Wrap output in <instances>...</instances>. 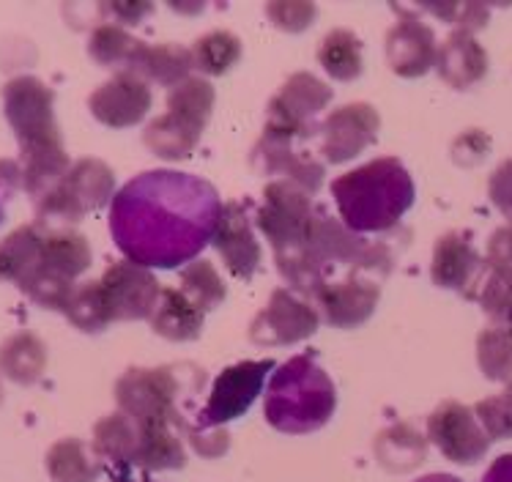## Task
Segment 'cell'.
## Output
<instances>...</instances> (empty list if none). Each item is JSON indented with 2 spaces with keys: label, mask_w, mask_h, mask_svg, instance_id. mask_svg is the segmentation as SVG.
I'll return each mask as SVG.
<instances>
[{
  "label": "cell",
  "mask_w": 512,
  "mask_h": 482,
  "mask_svg": "<svg viewBox=\"0 0 512 482\" xmlns=\"http://www.w3.org/2000/svg\"><path fill=\"white\" fill-rule=\"evenodd\" d=\"M220 217V195L209 181L176 170H151L113 198L110 233L129 263L176 269L214 241Z\"/></svg>",
  "instance_id": "1"
},
{
  "label": "cell",
  "mask_w": 512,
  "mask_h": 482,
  "mask_svg": "<svg viewBox=\"0 0 512 482\" xmlns=\"http://www.w3.org/2000/svg\"><path fill=\"white\" fill-rule=\"evenodd\" d=\"M53 88L39 77L20 74L3 85V116L17 137L22 187L39 200L69 173V154L55 124Z\"/></svg>",
  "instance_id": "2"
},
{
  "label": "cell",
  "mask_w": 512,
  "mask_h": 482,
  "mask_svg": "<svg viewBox=\"0 0 512 482\" xmlns=\"http://www.w3.org/2000/svg\"><path fill=\"white\" fill-rule=\"evenodd\" d=\"M332 195L348 231L381 233L414 206V181L398 159L384 157L332 181Z\"/></svg>",
  "instance_id": "3"
},
{
  "label": "cell",
  "mask_w": 512,
  "mask_h": 482,
  "mask_svg": "<svg viewBox=\"0 0 512 482\" xmlns=\"http://www.w3.org/2000/svg\"><path fill=\"white\" fill-rule=\"evenodd\" d=\"M335 409V384L313 357H293L277 373H272L263 417L274 430L293 436L313 433L332 420Z\"/></svg>",
  "instance_id": "4"
},
{
  "label": "cell",
  "mask_w": 512,
  "mask_h": 482,
  "mask_svg": "<svg viewBox=\"0 0 512 482\" xmlns=\"http://www.w3.org/2000/svg\"><path fill=\"white\" fill-rule=\"evenodd\" d=\"M91 244L83 233L69 228L44 231V247L39 263L17 288L44 310H66L69 296L77 288V277L91 266Z\"/></svg>",
  "instance_id": "5"
},
{
  "label": "cell",
  "mask_w": 512,
  "mask_h": 482,
  "mask_svg": "<svg viewBox=\"0 0 512 482\" xmlns=\"http://www.w3.org/2000/svg\"><path fill=\"white\" fill-rule=\"evenodd\" d=\"M214 107V88L206 80H184L168 96V113L151 121L146 146L162 159H187L209 124Z\"/></svg>",
  "instance_id": "6"
},
{
  "label": "cell",
  "mask_w": 512,
  "mask_h": 482,
  "mask_svg": "<svg viewBox=\"0 0 512 482\" xmlns=\"http://www.w3.org/2000/svg\"><path fill=\"white\" fill-rule=\"evenodd\" d=\"M115 176L102 159H80L47 195L36 200V225L47 231L69 228L88 211H96L113 200Z\"/></svg>",
  "instance_id": "7"
},
{
  "label": "cell",
  "mask_w": 512,
  "mask_h": 482,
  "mask_svg": "<svg viewBox=\"0 0 512 482\" xmlns=\"http://www.w3.org/2000/svg\"><path fill=\"white\" fill-rule=\"evenodd\" d=\"M321 209H315L310 192L291 181H272L263 189V206L258 211V228L272 244L277 269L291 263L307 247Z\"/></svg>",
  "instance_id": "8"
},
{
  "label": "cell",
  "mask_w": 512,
  "mask_h": 482,
  "mask_svg": "<svg viewBox=\"0 0 512 482\" xmlns=\"http://www.w3.org/2000/svg\"><path fill=\"white\" fill-rule=\"evenodd\" d=\"M178 389L173 367H129L115 381V403L143 430H184L187 425L176 406Z\"/></svg>",
  "instance_id": "9"
},
{
  "label": "cell",
  "mask_w": 512,
  "mask_h": 482,
  "mask_svg": "<svg viewBox=\"0 0 512 482\" xmlns=\"http://www.w3.org/2000/svg\"><path fill=\"white\" fill-rule=\"evenodd\" d=\"M96 285H99V299L110 324L151 318L162 296L157 277L129 261L107 266V272L96 280Z\"/></svg>",
  "instance_id": "10"
},
{
  "label": "cell",
  "mask_w": 512,
  "mask_h": 482,
  "mask_svg": "<svg viewBox=\"0 0 512 482\" xmlns=\"http://www.w3.org/2000/svg\"><path fill=\"white\" fill-rule=\"evenodd\" d=\"M272 370V359H261V362H239V365L220 373V378L211 387L206 409L198 414L200 430L222 428L225 422L236 420L244 411H250L255 398L261 395L263 381Z\"/></svg>",
  "instance_id": "11"
},
{
  "label": "cell",
  "mask_w": 512,
  "mask_h": 482,
  "mask_svg": "<svg viewBox=\"0 0 512 482\" xmlns=\"http://www.w3.org/2000/svg\"><path fill=\"white\" fill-rule=\"evenodd\" d=\"M332 102V88L321 83L313 74H293L291 80L280 88L269 105V121L266 132L288 137H307L313 132V121L326 105Z\"/></svg>",
  "instance_id": "12"
},
{
  "label": "cell",
  "mask_w": 512,
  "mask_h": 482,
  "mask_svg": "<svg viewBox=\"0 0 512 482\" xmlns=\"http://www.w3.org/2000/svg\"><path fill=\"white\" fill-rule=\"evenodd\" d=\"M428 439L452 463L471 466L485 458L491 439L477 422V414L463 403L447 400L428 417Z\"/></svg>",
  "instance_id": "13"
},
{
  "label": "cell",
  "mask_w": 512,
  "mask_h": 482,
  "mask_svg": "<svg viewBox=\"0 0 512 482\" xmlns=\"http://www.w3.org/2000/svg\"><path fill=\"white\" fill-rule=\"evenodd\" d=\"M485 274H488V261L477 255L471 244V233L452 231L436 241L430 277L439 288L463 294L466 299H477Z\"/></svg>",
  "instance_id": "14"
},
{
  "label": "cell",
  "mask_w": 512,
  "mask_h": 482,
  "mask_svg": "<svg viewBox=\"0 0 512 482\" xmlns=\"http://www.w3.org/2000/svg\"><path fill=\"white\" fill-rule=\"evenodd\" d=\"M318 329V313L302 299H296L291 291H274L266 310L252 321L250 337L258 346H288L299 343L304 337L315 335Z\"/></svg>",
  "instance_id": "15"
},
{
  "label": "cell",
  "mask_w": 512,
  "mask_h": 482,
  "mask_svg": "<svg viewBox=\"0 0 512 482\" xmlns=\"http://www.w3.org/2000/svg\"><path fill=\"white\" fill-rule=\"evenodd\" d=\"M378 126H381V118H378L376 107L365 105V102L337 107L335 113L326 118L324 129H321L324 157L332 165H343L348 159L359 157L365 148L376 143Z\"/></svg>",
  "instance_id": "16"
},
{
  "label": "cell",
  "mask_w": 512,
  "mask_h": 482,
  "mask_svg": "<svg viewBox=\"0 0 512 482\" xmlns=\"http://www.w3.org/2000/svg\"><path fill=\"white\" fill-rule=\"evenodd\" d=\"M151 88L146 80L137 74L118 72L113 80H107L88 96V107L96 121L113 129H126V126L140 124L151 110Z\"/></svg>",
  "instance_id": "17"
},
{
  "label": "cell",
  "mask_w": 512,
  "mask_h": 482,
  "mask_svg": "<svg viewBox=\"0 0 512 482\" xmlns=\"http://www.w3.org/2000/svg\"><path fill=\"white\" fill-rule=\"evenodd\" d=\"M378 299H381V288L376 280H365L359 277V272H351L343 280H329L315 294L324 318L337 329H354L365 324L376 313Z\"/></svg>",
  "instance_id": "18"
},
{
  "label": "cell",
  "mask_w": 512,
  "mask_h": 482,
  "mask_svg": "<svg viewBox=\"0 0 512 482\" xmlns=\"http://www.w3.org/2000/svg\"><path fill=\"white\" fill-rule=\"evenodd\" d=\"M214 247L222 255L228 272L239 280H250L261 263V244L255 241L247 209L239 203L222 206L220 225L214 233Z\"/></svg>",
  "instance_id": "19"
},
{
  "label": "cell",
  "mask_w": 512,
  "mask_h": 482,
  "mask_svg": "<svg viewBox=\"0 0 512 482\" xmlns=\"http://www.w3.org/2000/svg\"><path fill=\"white\" fill-rule=\"evenodd\" d=\"M436 36L417 17L400 20L387 36V58L392 72L400 77H422L430 66H436Z\"/></svg>",
  "instance_id": "20"
},
{
  "label": "cell",
  "mask_w": 512,
  "mask_h": 482,
  "mask_svg": "<svg viewBox=\"0 0 512 482\" xmlns=\"http://www.w3.org/2000/svg\"><path fill=\"white\" fill-rule=\"evenodd\" d=\"M293 140L299 137L277 135V132H263V140L255 148V165H263L266 173H277L302 187L304 192H315L324 181V165H318L313 157L302 151H293Z\"/></svg>",
  "instance_id": "21"
},
{
  "label": "cell",
  "mask_w": 512,
  "mask_h": 482,
  "mask_svg": "<svg viewBox=\"0 0 512 482\" xmlns=\"http://www.w3.org/2000/svg\"><path fill=\"white\" fill-rule=\"evenodd\" d=\"M94 455L121 480L140 461V428L121 411L99 420L94 428Z\"/></svg>",
  "instance_id": "22"
},
{
  "label": "cell",
  "mask_w": 512,
  "mask_h": 482,
  "mask_svg": "<svg viewBox=\"0 0 512 482\" xmlns=\"http://www.w3.org/2000/svg\"><path fill=\"white\" fill-rule=\"evenodd\" d=\"M436 69L452 85V88H469L480 83L488 72V55L480 47V42L469 31H455L447 42L439 47L436 55Z\"/></svg>",
  "instance_id": "23"
},
{
  "label": "cell",
  "mask_w": 512,
  "mask_h": 482,
  "mask_svg": "<svg viewBox=\"0 0 512 482\" xmlns=\"http://www.w3.org/2000/svg\"><path fill=\"white\" fill-rule=\"evenodd\" d=\"M189 69H195L192 61V50H184L178 44H146L140 42L137 53L132 55V61L124 72L137 74L140 80H154L159 85L176 88L184 80H189Z\"/></svg>",
  "instance_id": "24"
},
{
  "label": "cell",
  "mask_w": 512,
  "mask_h": 482,
  "mask_svg": "<svg viewBox=\"0 0 512 482\" xmlns=\"http://www.w3.org/2000/svg\"><path fill=\"white\" fill-rule=\"evenodd\" d=\"M203 318H206V313L181 288H165L159 296L157 310L151 315V329L165 340L187 343V340L200 337Z\"/></svg>",
  "instance_id": "25"
},
{
  "label": "cell",
  "mask_w": 512,
  "mask_h": 482,
  "mask_svg": "<svg viewBox=\"0 0 512 482\" xmlns=\"http://www.w3.org/2000/svg\"><path fill=\"white\" fill-rule=\"evenodd\" d=\"M44 247L42 225H22L0 241V280L20 285L39 263Z\"/></svg>",
  "instance_id": "26"
},
{
  "label": "cell",
  "mask_w": 512,
  "mask_h": 482,
  "mask_svg": "<svg viewBox=\"0 0 512 482\" xmlns=\"http://www.w3.org/2000/svg\"><path fill=\"white\" fill-rule=\"evenodd\" d=\"M47 367V348L31 332H17L0 346V373L17 384H33Z\"/></svg>",
  "instance_id": "27"
},
{
  "label": "cell",
  "mask_w": 512,
  "mask_h": 482,
  "mask_svg": "<svg viewBox=\"0 0 512 482\" xmlns=\"http://www.w3.org/2000/svg\"><path fill=\"white\" fill-rule=\"evenodd\" d=\"M47 474L53 482H96L102 474V463L88 452L83 441L61 439L47 452Z\"/></svg>",
  "instance_id": "28"
},
{
  "label": "cell",
  "mask_w": 512,
  "mask_h": 482,
  "mask_svg": "<svg viewBox=\"0 0 512 482\" xmlns=\"http://www.w3.org/2000/svg\"><path fill=\"white\" fill-rule=\"evenodd\" d=\"M376 452L389 472H411L414 466L425 461L428 444H425V439L414 428L395 425V428L384 430L378 436Z\"/></svg>",
  "instance_id": "29"
},
{
  "label": "cell",
  "mask_w": 512,
  "mask_h": 482,
  "mask_svg": "<svg viewBox=\"0 0 512 482\" xmlns=\"http://www.w3.org/2000/svg\"><path fill=\"white\" fill-rule=\"evenodd\" d=\"M318 61L340 83H351L362 74V42L351 31L326 33L318 47Z\"/></svg>",
  "instance_id": "30"
},
{
  "label": "cell",
  "mask_w": 512,
  "mask_h": 482,
  "mask_svg": "<svg viewBox=\"0 0 512 482\" xmlns=\"http://www.w3.org/2000/svg\"><path fill=\"white\" fill-rule=\"evenodd\" d=\"M477 362L491 381H512V329L488 326L477 337Z\"/></svg>",
  "instance_id": "31"
},
{
  "label": "cell",
  "mask_w": 512,
  "mask_h": 482,
  "mask_svg": "<svg viewBox=\"0 0 512 482\" xmlns=\"http://www.w3.org/2000/svg\"><path fill=\"white\" fill-rule=\"evenodd\" d=\"M241 58V42L228 31H211L192 47L195 69L206 74L230 72Z\"/></svg>",
  "instance_id": "32"
},
{
  "label": "cell",
  "mask_w": 512,
  "mask_h": 482,
  "mask_svg": "<svg viewBox=\"0 0 512 482\" xmlns=\"http://www.w3.org/2000/svg\"><path fill=\"white\" fill-rule=\"evenodd\" d=\"M140 47V39L129 36V33L121 28V25H99L94 33H91V42H88V55L94 58L99 66H129L132 55L137 53Z\"/></svg>",
  "instance_id": "33"
},
{
  "label": "cell",
  "mask_w": 512,
  "mask_h": 482,
  "mask_svg": "<svg viewBox=\"0 0 512 482\" xmlns=\"http://www.w3.org/2000/svg\"><path fill=\"white\" fill-rule=\"evenodd\" d=\"M181 291L198 304L203 313L225 302V283L209 261L189 263L181 272Z\"/></svg>",
  "instance_id": "34"
},
{
  "label": "cell",
  "mask_w": 512,
  "mask_h": 482,
  "mask_svg": "<svg viewBox=\"0 0 512 482\" xmlns=\"http://www.w3.org/2000/svg\"><path fill=\"white\" fill-rule=\"evenodd\" d=\"M63 315L72 321L80 332H102L105 326H110L105 315V307H102V299H99V285L96 280L91 283H80L69 296L66 302V310Z\"/></svg>",
  "instance_id": "35"
},
{
  "label": "cell",
  "mask_w": 512,
  "mask_h": 482,
  "mask_svg": "<svg viewBox=\"0 0 512 482\" xmlns=\"http://www.w3.org/2000/svg\"><path fill=\"white\" fill-rule=\"evenodd\" d=\"M477 299H480L482 310L488 313L493 326L512 329V274H504L488 266V274H485V283H482Z\"/></svg>",
  "instance_id": "36"
},
{
  "label": "cell",
  "mask_w": 512,
  "mask_h": 482,
  "mask_svg": "<svg viewBox=\"0 0 512 482\" xmlns=\"http://www.w3.org/2000/svg\"><path fill=\"white\" fill-rule=\"evenodd\" d=\"M474 414H477V422L491 441L512 439V403L507 395L480 400L474 406Z\"/></svg>",
  "instance_id": "37"
},
{
  "label": "cell",
  "mask_w": 512,
  "mask_h": 482,
  "mask_svg": "<svg viewBox=\"0 0 512 482\" xmlns=\"http://www.w3.org/2000/svg\"><path fill=\"white\" fill-rule=\"evenodd\" d=\"M315 6L313 3H304V0H277L266 6V14L272 17V22L280 31L299 33L307 25H313L315 20Z\"/></svg>",
  "instance_id": "38"
},
{
  "label": "cell",
  "mask_w": 512,
  "mask_h": 482,
  "mask_svg": "<svg viewBox=\"0 0 512 482\" xmlns=\"http://www.w3.org/2000/svg\"><path fill=\"white\" fill-rule=\"evenodd\" d=\"M428 11L460 25L458 31L471 33L474 28H482L488 22V11L482 9V6H474V3H466V6H460V3H452V6H428Z\"/></svg>",
  "instance_id": "39"
},
{
  "label": "cell",
  "mask_w": 512,
  "mask_h": 482,
  "mask_svg": "<svg viewBox=\"0 0 512 482\" xmlns=\"http://www.w3.org/2000/svg\"><path fill=\"white\" fill-rule=\"evenodd\" d=\"M488 192H491L493 206L502 211L507 220H512V159H507L493 170L491 181H488Z\"/></svg>",
  "instance_id": "40"
},
{
  "label": "cell",
  "mask_w": 512,
  "mask_h": 482,
  "mask_svg": "<svg viewBox=\"0 0 512 482\" xmlns=\"http://www.w3.org/2000/svg\"><path fill=\"white\" fill-rule=\"evenodd\" d=\"M488 266L491 269H499L504 274H512V225L507 228H499V231L491 236V244H488Z\"/></svg>",
  "instance_id": "41"
},
{
  "label": "cell",
  "mask_w": 512,
  "mask_h": 482,
  "mask_svg": "<svg viewBox=\"0 0 512 482\" xmlns=\"http://www.w3.org/2000/svg\"><path fill=\"white\" fill-rule=\"evenodd\" d=\"M189 441L195 444V450L200 455H206V458H217L222 452L228 450V433L222 430V433H211V436H200L195 430H189Z\"/></svg>",
  "instance_id": "42"
},
{
  "label": "cell",
  "mask_w": 512,
  "mask_h": 482,
  "mask_svg": "<svg viewBox=\"0 0 512 482\" xmlns=\"http://www.w3.org/2000/svg\"><path fill=\"white\" fill-rule=\"evenodd\" d=\"M107 9L113 11L121 22H140V17H146L148 11H151V6L148 3H113Z\"/></svg>",
  "instance_id": "43"
},
{
  "label": "cell",
  "mask_w": 512,
  "mask_h": 482,
  "mask_svg": "<svg viewBox=\"0 0 512 482\" xmlns=\"http://www.w3.org/2000/svg\"><path fill=\"white\" fill-rule=\"evenodd\" d=\"M482 482H512V455H499L485 472Z\"/></svg>",
  "instance_id": "44"
},
{
  "label": "cell",
  "mask_w": 512,
  "mask_h": 482,
  "mask_svg": "<svg viewBox=\"0 0 512 482\" xmlns=\"http://www.w3.org/2000/svg\"><path fill=\"white\" fill-rule=\"evenodd\" d=\"M419 482H460L458 477H452V474H428V477H422Z\"/></svg>",
  "instance_id": "45"
},
{
  "label": "cell",
  "mask_w": 512,
  "mask_h": 482,
  "mask_svg": "<svg viewBox=\"0 0 512 482\" xmlns=\"http://www.w3.org/2000/svg\"><path fill=\"white\" fill-rule=\"evenodd\" d=\"M115 482H151V480H129V477H121V480H115Z\"/></svg>",
  "instance_id": "46"
},
{
  "label": "cell",
  "mask_w": 512,
  "mask_h": 482,
  "mask_svg": "<svg viewBox=\"0 0 512 482\" xmlns=\"http://www.w3.org/2000/svg\"><path fill=\"white\" fill-rule=\"evenodd\" d=\"M504 395H507V398H510V403H512V381H510V387H507V392H504Z\"/></svg>",
  "instance_id": "47"
},
{
  "label": "cell",
  "mask_w": 512,
  "mask_h": 482,
  "mask_svg": "<svg viewBox=\"0 0 512 482\" xmlns=\"http://www.w3.org/2000/svg\"><path fill=\"white\" fill-rule=\"evenodd\" d=\"M0 222H3V203H0Z\"/></svg>",
  "instance_id": "48"
},
{
  "label": "cell",
  "mask_w": 512,
  "mask_h": 482,
  "mask_svg": "<svg viewBox=\"0 0 512 482\" xmlns=\"http://www.w3.org/2000/svg\"><path fill=\"white\" fill-rule=\"evenodd\" d=\"M0 395H3V392H0Z\"/></svg>",
  "instance_id": "49"
}]
</instances>
